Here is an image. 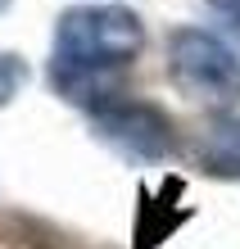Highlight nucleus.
I'll return each mask as SVG.
<instances>
[{"mask_svg":"<svg viewBox=\"0 0 240 249\" xmlns=\"http://www.w3.org/2000/svg\"><path fill=\"white\" fill-rule=\"evenodd\" d=\"M145 50V23L123 5H77L59 14L55 64L123 68Z\"/></svg>","mask_w":240,"mask_h":249,"instance_id":"f257e3e1","label":"nucleus"},{"mask_svg":"<svg viewBox=\"0 0 240 249\" xmlns=\"http://www.w3.org/2000/svg\"><path fill=\"white\" fill-rule=\"evenodd\" d=\"M168 72L177 91L190 95L195 105L231 109L240 105V54L222 36L204 27H182L168 41Z\"/></svg>","mask_w":240,"mask_h":249,"instance_id":"f03ea898","label":"nucleus"},{"mask_svg":"<svg viewBox=\"0 0 240 249\" xmlns=\"http://www.w3.org/2000/svg\"><path fill=\"white\" fill-rule=\"evenodd\" d=\"M91 127L104 145H113L127 159H141V163H159L177 145L168 113L145 105V100H109L91 113Z\"/></svg>","mask_w":240,"mask_h":249,"instance_id":"7ed1b4c3","label":"nucleus"},{"mask_svg":"<svg viewBox=\"0 0 240 249\" xmlns=\"http://www.w3.org/2000/svg\"><path fill=\"white\" fill-rule=\"evenodd\" d=\"M55 91L68 105H82L86 113H95L100 105L113 100V68H82V64H55L50 68Z\"/></svg>","mask_w":240,"mask_h":249,"instance_id":"20e7f679","label":"nucleus"},{"mask_svg":"<svg viewBox=\"0 0 240 249\" xmlns=\"http://www.w3.org/2000/svg\"><path fill=\"white\" fill-rule=\"evenodd\" d=\"M200 163L208 177H240V118H218L200 141Z\"/></svg>","mask_w":240,"mask_h":249,"instance_id":"39448f33","label":"nucleus"},{"mask_svg":"<svg viewBox=\"0 0 240 249\" xmlns=\"http://www.w3.org/2000/svg\"><path fill=\"white\" fill-rule=\"evenodd\" d=\"M186 217H190L186 209H182V213H168V217H163V199H154V204H149V195L141 190V222H136V249H159V245L168 240L177 227L186 222Z\"/></svg>","mask_w":240,"mask_h":249,"instance_id":"423d86ee","label":"nucleus"},{"mask_svg":"<svg viewBox=\"0 0 240 249\" xmlns=\"http://www.w3.org/2000/svg\"><path fill=\"white\" fill-rule=\"evenodd\" d=\"M23 86H27V64L18 54H0V109L14 105Z\"/></svg>","mask_w":240,"mask_h":249,"instance_id":"0eeeda50","label":"nucleus"},{"mask_svg":"<svg viewBox=\"0 0 240 249\" xmlns=\"http://www.w3.org/2000/svg\"><path fill=\"white\" fill-rule=\"evenodd\" d=\"M208 5H213L222 18H231V23L240 27V0H208Z\"/></svg>","mask_w":240,"mask_h":249,"instance_id":"6e6552de","label":"nucleus"},{"mask_svg":"<svg viewBox=\"0 0 240 249\" xmlns=\"http://www.w3.org/2000/svg\"><path fill=\"white\" fill-rule=\"evenodd\" d=\"M5 9H9V0H0V14H5Z\"/></svg>","mask_w":240,"mask_h":249,"instance_id":"1a4fd4ad","label":"nucleus"}]
</instances>
